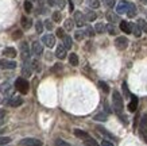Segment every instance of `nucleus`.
Masks as SVG:
<instances>
[{"mask_svg": "<svg viewBox=\"0 0 147 146\" xmlns=\"http://www.w3.org/2000/svg\"><path fill=\"white\" fill-rule=\"evenodd\" d=\"M112 103H113V110L119 115L121 120H124V123H127V119L123 118V97L117 91H113L112 93Z\"/></svg>", "mask_w": 147, "mask_h": 146, "instance_id": "f257e3e1", "label": "nucleus"}, {"mask_svg": "<svg viewBox=\"0 0 147 146\" xmlns=\"http://www.w3.org/2000/svg\"><path fill=\"white\" fill-rule=\"evenodd\" d=\"M15 88H16L18 92L26 95L28 92V89H30V85H28V81L24 77H18L16 81H15Z\"/></svg>", "mask_w": 147, "mask_h": 146, "instance_id": "f03ea898", "label": "nucleus"}, {"mask_svg": "<svg viewBox=\"0 0 147 146\" xmlns=\"http://www.w3.org/2000/svg\"><path fill=\"white\" fill-rule=\"evenodd\" d=\"M138 128H139V135L144 139L146 133H147V112L142 115V118H140V120H139V123H138Z\"/></svg>", "mask_w": 147, "mask_h": 146, "instance_id": "7ed1b4c3", "label": "nucleus"}, {"mask_svg": "<svg viewBox=\"0 0 147 146\" xmlns=\"http://www.w3.org/2000/svg\"><path fill=\"white\" fill-rule=\"evenodd\" d=\"M30 48H28V45L27 42H22L20 45V54H22V61L23 64H28L30 62Z\"/></svg>", "mask_w": 147, "mask_h": 146, "instance_id": "20e7f679", "label": "nucleus"}, {"mask_svg": "<svg viewBox=\"0 0 147 146\" xmlns=\"http://www.w3.org/2000/svg\"><path fill=\"white\" fill-rule=\"evenodd\" d=\"M22 146H42V141L36 139V138H24L22 141L19 142Z\"/></svg>", "mask_w": 147, "mask_h": 146, "instance_id": "39448f33", "label": "nucleus"}, {"mask_svg": "<svg viewBox=\"0 0 147 146\" xmlns=\"http://www.w3.org/2000/svg\"><path fill=\"white\" fill-rule=\"evenodd\" d=\"M73 22L76 23L78 27H82L85 26V23H86V19H85V15L81 11H76L74 12V20Z\"/></svg>", "mask_w": 147, "mask_h": 146, "instance_id": "423d86ee", "label": "nucleus"}, {"mask_svg": "<svg viewBox=\"0 0 147 146\" xmlns=\"http://www.w3.org/2000/svg\"><path fill=\"white\" fill-rule=\"evenodd\" d=\"M0 68L1 69H15L16 68V61L3 58V60H0Z\"/></svg>", "mask_w": 147, "mask_h": 146, "instance_id": "0eeeda50", "label": "nucleus"}, {"mask_svg": "<svg viewBox=\"0 0 147 146\" xmlns=\"http://www.w3.org/2000/svg\"><path fill=\"white\" fill-rule=\"evenodd\" d=\"M115 46L119 50H124L127 46H128V39L125 37H117L115 39Z\"/></svg>", "mask_w": 147, "mask_h": 146, "instance_id": "6e6552de", "label": "nucleus"}, {"mask_svg": "<svg viewBox=\"0 0 147 146\" xmlns=\"http://www.w3.org/2000/svg\"><path fill=\"white\" fill-rule=\"evenodd\" d=\"M128 7H129V1L121 0V1H119V3H117V5H116V12H117V14H127Z\"/></svg>", "mask_w": 147, "mask_h": 146, "instance_id": "1a4fd4ad", "label": "nucleus"}, {"mask_svg": "<svg viewBox=\"0 0 147 146\" xmlns=\"http://www.w3.org/2000/svg\"><path fill=\"white\" fill-rule=\"evenodd\" d=\"M42 42L45 43V46L47 48H53L54 45H55V37L53 34H46V35L42 37Z\"/></svg>", "mask_w": 147, "mask_h": 146, "instance_id": "9d476101", "label": "nucleus"}, {"mask_svg": "<svg viewBox=\"0 0 147 146\" xmlns=\"http://www.w3.org/2000/svg\"><path fill=\"white\" fill-rule=\"evenodd\" d=\"M31 53L35 54V56H40V54L43 53V46H42V43H40V42L35 41V42L32 43V46H31Z\"/></svg>", "mask_w": 147, "mask_h": 146, "instance_id": "9b49d317", "label": "nucleus"}, {"mask_svg": "<svg viewBox=\"0 0 147 146\" xmlns=\"http://www.w3.org/2000/svg\"><path fill=\"white\" fill-rule=\"evenodd\" d=\"M55 56H57V58H59V60H63V58L66 57V49H65L63 45H58L57 46V49H55Z\"/></svg>", "mask_w": 147, "mask_h": 146, "instance_id": "f8f14e48", "label": "nucleus"}, {"mask_svg": "<svg viewBox=\"0 0 147 146\" xmlns=\"http://www.w3.org/2000/svg\"><path fill=\"white\" fill-rule=\"evenodd\" d=\"M138 97L134 96V95H131V102L128 104V111L129 112H135V111L138 110Z\"/></svg>", "mask_w": 147, "mask_h": 146, "instance_id": "ddd939ff", "label": "nucleus"}, {"mask_svg": "<svg viewBox=\"0 0 147 146\" xmlns=\"http://www.w3.org/2000/svg\"><path fill=\"white\" fill-rule=\"evenodd\" d=\"M11 89H12V85L9 84V83H1L0 84V93L1 95H9L11 93Z\"/></svg>", "mask_w": 147, "mask_h": 146, "instance_id": "4468645a", "label": "nucleus"}, {"mask_svg": "<svg viewBox=\"0 0 147 146\" xmlns=\"http://www.w3.org/2000/svg\"><path fill=\"white\" fill-rule=\"evenodd\" d=\"M7 104L11 107H19L23 104V99L22 97H11L9 100H7Z\"/></svg>", "mask_w": 147, "mask_h": 146, "instance_id": "2eb2a0df", "label": "nucleus"}, {"mask_svg": "<svg viewBox=\"0 0 147 146\" xmlns=\"http://www.w3.org/2000/svg\"><path fill=\"white\" fill-rule=\"evenodd\" d=\"M131 29H132V23L125 22V20H121L120 22V30L125 34H131Z\"/></svg>", "mask_w": 147, "mask_h": 146, "instance_id": "dca6fc26", "label": "nucleus"}, {"mask_svg": "<svg viewBox=\"0 0 147 146\" xmlns=\"http://www.w3.org/2000/svg\"><path fill=\"white\" fill-rule=\"evenodd\" d=\"M22 75L24 76V77H30V76L32 75V68H31V65H30V62H28V64H23Z\"/></svg>", "mask_w": 147, "mask_h": 146, "instance_id": "f3484780", "label": "nucleus"}, {"mask_svg": "<svg viewBox=\"0 0 147 146\" xmlns=\"http://www.w3.org/2000/svg\"><path fill=\"white\" fill-rule=\"evenodd\" d=\"M3 56H4V57H8V58H15L16 57V49L5 48L4 50H3Z\"/></svg>", "mask_w": 147, "mask_h": 146, "instance_id": "a211bd4d", "label": "nucleus"}, {"mask_svg": "<svg viewBox=\"0 0 147 146\" xmlns=\"http://www.w3.org/2000/svg\"><path fill=\"white\" fill-rule=\"evenodd\" d=\"M97 131L100 134H102V135H105V137L108 138V139H113V141H115L116 138H115V135H113V134L112 133H109V131H108V130H105V128L104 127H101V126H97Z\"/></svg>", "mask_w": 147, "mask_h": 146, "instance_id": "6ab92c4d", "label": "nucleus"}, {"mask_svg": "<svg viewBox=\"0 0 147 146\" xmlns=\"http://www.w3.org/2000/svg\"><path fill=\"white\" fill-rule=\"evenodd\" d=\"M20 24H22V27L24 29V30H28L32 24V20L30 18H27V16H22V19H20Z\"/></svg>", "mask_w": 147, "mask_h": 146, "instance_id": "aec40b11", "label": "nucleus"}, {"mask_svg": "<svg viewBox=\"0 0 147 146\" xmlns=\"http://www.w3.org/2000/svg\"><path fill=\"white\" fill-rule=\"evenodd\" d=\"M74 135L78 137V138H81V139L89 138V134L86 133V131H84V130H80V128H76V130H74Z\"/></svg>", "mask_w": 147, "mask_h": 146, "instance_id": "412c9836", "label": "nucleus"}, {"mask_svg": "<svg viewBox=\"0 0 147 146\" xmlns=\"http://www.w3.org/2000/svg\"><path fill=\"white\" fill-rule=\"evenodd\" d=\"M136 12H138V10H136L135 4H132V3H129L128 11H127V16H129V18H134L135 15H136Z\"/></svg>", "mask_w": 147, "mask_h": 146, "instance_id": "4be33fe9", "label": "nucleus"}, {"mask_svg": "<svg viewBox=\"0 0 147 146\" xmlns=\"http://www.w3.org/2000/svg\"><path fill=\"white\" fill-rule=\"evenodd\" d=\"M73 27H74V22H73V19H66L65 23H63V30L70 31V30H73Z\"/></svg>", "mask_w": 147, "mask_h": 146, "instance_id": "5701e85b", "label": "nucleus"}, {"mask_svg": "<svg viewBox=\"0 0 147 146\" xmlns=\"http://www.w3.org/2000/svg\"><path fill=\"white\" fill-rule=\"evenodd\" d=\"M93 119L98 120V122H105V120L108 119V115L105 112H98V114H96V115L93 116Z\"/></svg>", "mask_w": 147, "mask_h": 146, "instance_id": "b1692460", "label": "nucleus"}, {"mask_svg": "<svg viewBox=\"0 0 147 146\" xmlns=\"http://www.w3.org/2000/svg\"><path fill=\"white\" fill-rule=\"evenodd\" d=\"M69 62H70V65H73V67H77L78 65V56L76 53H71L69 56Z\"/></svg>", "mask_w": 147, "mask_h": 146, "instance_id": "393cba45", "label": "nucleus"}, {"mask_svg": "<svg viewBox=\"0 0 147 146\" xmlns=\"http://www.w3.org/2000/svg\"><path fill=\"white\" fill-rule=\"evenodd\" d=\"M85 15V19L86 20H89V22H93V20H96V18H97V15L93 12V11H86V14H84Z\"/></svg>", "mask_w": 147, "mask_h": 146, "instance_id": "a878e982", "label": "nucleus"}, {"mask_svg": "<svg viewBox=\"0 0 147 146\" xmlns=\"http://www.w3.org/2000/svg\"><path fill=\"white\" fill-rule=\"evenodd\" d=\"M62 39H63V46H65V49H66V50H69V49L71 48V45H73V42H71V38L69 35H65Z\"/></svg>", "mask_w": 147, "mask_h": 146, "instance_id": "bb28decb", "label": "nucleus"}, {"mask_svg": "<svg viewBox=\"0 0 147 146\" xmlns=\"http://www.w3.org/2000/svg\"><path fill=\"white\" fill-rule=\"evenodd\" d=\"M105 31V24H102L101 22L96 23V26H94V33H97V34H102Z\"/></svg>", "mask_w": 147, "mask_h": 146, "instance_id": "cd10ccee", "label": "nucleus"}, {"mask_svg": "<svg viewBox=\"0 0 147 146\" xmlns=\"http://www.w3.org/2000/svg\"><path fill=\"white\" fill-rule=\"evenodd\" d=\"M86 4H88V7H90V8H98L100 7V1L98 0H86Z\"/></svg>", "mask_w": 147, "mask_h": 146, "instance_id": "c85d7f7f", "label": "nucleus"}, {"mask_svg": "<svg viewBox=\"0 0 147 146\" xmlns=\"http://www.w3.org/2000/svg\"><path fill=\"white\" fill-rule=\"evenodd\" d=\"M107 19L109 20L111 23H116L119 22V16L116 14H112V12H107Z\"/></svg>", "mask_w": 147, "mask_h": 146, "instance_id": "c756f323", "label": "nucleus"}, {"mask_svg": "<svg viewBox=\"0 0 147 146\" xmlns=\"http://www.w3.org/2000/svg\"><path fill=\"white\" fill-rule=\"evenodd\" d=\"M138 26H139V29H140V31L147 33V22L144 20V19H139V20H138Z\"/></svg>", "mask_w": 147, "mask_h": 146, "instance_id": "7c9ffc66", "label": "nucleus"}, {"mask_svg": "<svg viewBox=\"0 0 147 146\" xmlns=\"http://www.w3.org/2000/svg\"><path fill=\"white\" fill-rule=\"evenodd\" d=\"M131 33H132V34H134L135 37H140L142 35V31H140V29H139V26L138 24H132V29H131Z\"/></svg>", "mask_w": 147, "mask_h": 146, "instance_id": "2f4dec72", "label": "nucleus"}, {"mask_svg": "<svg viewBox=\"0 0 147 146\" xmlns=\"http://www.w3.org/2000/svg\"><path fill=\"white\" fill-rule=\"evenodd\" d=\"M84 142H85V146H100L97 143V142L94 141L93 138H86V139H84Z\"/></svg>", "mask_w": 147, "mask_h": 146, "instance_id": "473e14b6", "label": "nucleus"}, {"mask_svg": "<svg viewBox=\"0 0 147 146\" xmlns=\"http://www.w3.org/2000/svg\"><path fill=\"white\" fill-rule=\"evenodd\" d=\"M105 30H107L108 34H111V35H115L116 34V29H115V26H113V23L107 24V26H105Z\"/></svg>", "mask_w": 147, "mask_h": 146, "instance_id": "72a5a7b5", "label": "nucleus"}, {"mask_svg": "<svg viewBox=\"0 0 147 146\" xmlns=\"http://www.w3.org/2000/svg\"><path fill=\"white\" fill-rule=\"evenodd\" d=\"M98 87L104 91V93H109V87L107 85L105 81H98Z\"/></svg>", "mask_w": 147, "mask_h": 146, "instance_id": "f704fd0d", "label": "nucleus"}, {"mask_svg": "<svg viewBox=\"0 0 147 146\" xmlns=\"http://www.w3.org/2000/svg\"><path fill=\"white\" fill-rule=\"evenodd\" d=\"M11 141H12V139H11V137H0V146L8 145Z\"/></svg>", "mask_w": 147, "mask_h": 146, "instance_id": "c9c22d12", "label": "nucleus"}, {"mask_svg": "<svg viewBox=\"0 0 147 146\" xmlns=\"http://www.w3.org/2000/svg\"><path fill=\"white\" fill-rule=\"evenodd\" d=\"M24 11H26L27 14L32 11V3L30 0H26V1H24Z\"/></svg>", "mask_w": 147, "mask_h": 146, "instance_id": "e433bc0d", "label": "nucleus"}, {"mask_svg": "<svg viewBox=\"0 0 147 146\" xmlns=\"http://www.w3.org/2000/svg\"><path fill=\"white\" fill-rule=\"evenodd\" d=\"M121 88H123V92H124V97H131V92H129V89H128V85H127V83H123Z\"/></svg>", "mask_w": 147, "mask_h": 146, "instance_id": "4c0bfd02", "label": "nucleus"}, {"mask_svg": "<svg viewBox=\"0 0 147 146\" xmlns=\"http://www.w3.org/2000/svg\"><path fill=\"white\" fill-rule=\"evenodd\" d=\"M84 37H85L84 31L78 30V31H76V33H74V38H76L77 41H82V39H84Z\"/></svg>", "mask_w": 147, "mask_h": 146, "instance_id": "58836bf2", "label": "nucleus"}, {"mask_svg": "<svg viewBox=\"0 0 147 146\" xmlns=\"http://www.w3.org/2000/svg\"><path fill=\"white\" fill-rule=\"evenodd\" d=\"M54 145H55V146H70L66 141H63V139H59V138L54 141Z\"/></svg>", "mask_w": 147, "mask_h": 146, "instance_id": "ea45409f", "label": "nucleus"}, {"mask_svg": "<svg viewBox=\"0 0 147 146\" xmlns=\"http://www.w3.org/2000/svg\"><path fill=\"white\" fill-rule=\"evenodd\" d=\"M35 30H36L38 34H40V33L43 31V23L40 22V20H38V22L35 23Z\"/></svg>", "mask_w": 147, "mask_h": 146, "instance_id": "a19ab883", "label": "nucleus"}, {"mask_svg": "<svg viewBox=\"0 0 147 146\" xmlns=\"http://www.w3.org/2000/svg\"><path fill=\"white\" fill-rule=\"evenodd\" d=\"M84 33H85V35H88V37H93V35H94V30H93V29H92L90 26L86 27Z\"/></svg>", "mask_w": 147, "mask_h": 146, "instance_id": "79ce46f5", "label": "nucleus"}, {"mask_svg": "<svg viewBox=\"0 0 147 146\" xmlns=\"http://www.w3.org/2000/svg\"><path fill=\"white\" fill-rule=\"evenodd\" d=\"M53 22H59L61 20V14H59V11H55V12H53Z\"/></svg>", "mask_w": 147, "mask_h": 146, "instance_id": "37998d69", "label": "nucleus"}, {"mask_svg": "<svg viewBox=\"0 0 147 146\" xmlns=\"http://www.w3.org/2000/svg\"><path fill=\"white\" fill-rule=\"evenodd\" d=\"M104 4L107 5L108 8H113V7H115V0H104Z\"/></svg>", "mask_w": 147, "mask_h": 146, "instance_id": "c03bdc74", "label": "nucleus"}, {"mask_svg": "<svg viewBox=\"0 0 147 146\" xmlns=\"http://www.w3.org/2000/svg\"><path fill=\"white\" fill-rule=\"evenodd\" d=\"M5 115H7L5 110H0V126H1V124H3V122H4Z\"/></svg>", "mask_w": 147, "mask_h": 146, "instance_id": "a18cd8bd", "label": "nucleus"}, {"mask_svg": "<svg viewBox=\"0 0 147 146\" xmlns=\"http://www.w3.org/2000/svg\"><path fill=\"white\" fill-rule=\"evenodd\" d=\"M57 37L58 38H63L65 37V30L63 29H57Z\"/></svg>", "mask_w": 147, "mask_h": 146, "instance_id": "49530a36", "label": "nucleus"}, {"mask_svg": "<svg viewBox=\"0 0 147 146\" xmlns=\"http://www.w3.org/2000/svg\"><path fill=\"white\" fill-rule=\"evenodd\" d=\"M45 27L47 29V30H53V22L51 20H45Z\"/></svg>", "mask_w": 147, "mask_h": 146, "instance_id": "de8ad7c7", "label": "nucleus"}, {"mask_svg": "<svg viewBox=\"0 0 147 146\" xmlns=\"http://www.w3.org/2000/svg\"><path fill=\"white\" fill-rule=\"evenodd\" d=\"M65 3H66L65 0H57V1H55V4L59 7V10H62L63 7H65Z\"/></svg>", "mask_w": 147, "mask_h": 146, "instance_id": "09e8293b", "label": "nucleus"}, {"mask_svg": "<svg viewBox=\"0 0 147 146\" xmlns=\"http://www.w3.org/2000/svg\"><path fill=\"white\" fill-rule=\"evenodd\" d=\"M31 68L32 69H35V71H39V64H38L36 60H34V61L31 62Z\"/></svg>", "mask_w": 147, "mask_h": 146, "instance_id": "8fccbe9b", "label": "nucleus"}, {"mask_svg": "<svg viewBox=\"0 0 147 146\" xmlns=\"http://www.w3.org/2000/svg\"><path fill=\"white\" fill-rule=\"evenodd\" d=\"M20 37H22V31H15V33L12 34V38H13V39H19Z\"/></svg>", "mask_w": 147, "mask_h": 146, "instance_id": "3c124183", "label": "nucleus"}, {"mask_svg": "<svg viewBox=\"0 0 147 146\" xmlns=\"http://www.w3.org/2000/svg\"><path fill=\"white\" fill-rule=\"evenodd\" d=\"M100 146H113V143L109 141H107V139H102L101 143H100Z\"/></svg>", "mask_w": 147, "mask_h": 146, "instance_id": "603ef678", "label": "nucleus"}, {"mask_svg": "<svg viewBox=\"0 0 147 146\" xmlns=\"http://www.w3.org/2000/svg\"><path fill=\"white\" fill-rule=\"evenodd\" d=\"M67 3H69V11H70V12H73V11H74V5H73V1H71V0H69Z\"/></svg>", "mask_w": 147, "mask_h": 146, "instance_id": "864d4df0", "label": "nucleus"}, {"mask_svg": "<svg viewBox=\"0 0 147 146\" xmlns=\"http://www.w3.org/2000/svg\"><path fill=\"white\" fill-rule=\"evenodd\" d=\"M55 1H57V0H47V4H49L50 7H53V5H55Z\"/></svg>", "mask_w": 147, "mask_h": 146, "instance_id": "5fc2aeb1", "label": "nucleus"}, {"mask_svg": "<svg viewBox=\"0 0 147 146\" xmlns=\"http://www.w3.org/2000/svg\"><path fill=\"white\" fill-rule=\"evenodd\" d=\"M4 131H5V130H4V128H0V135H1V134H3V133H4Z\"/></svg>", "mask_w": 147, "mask_h": 146, "instance_id": "6e6d98bb", "label": "nucleus"}, {"mask_svg": "<svg viewBox=\"0 0 147 146\" xmlns=\"http://www.w3.org/2000/svg\"><path fill=\"white\" fill-rule=\"evenodd\" d=\"M140 1H142L143 4H147V0H140Z\"/></svg>", "mask_w": 147, "mask_h": 146, "instance_id": "4d7b16f0", "label": "nucleus"}, {"mask_svg": "<svg viewBox=\"0 0 147 146\" xmlns=\"http://www.w3.org/2000/svg\"><path fill=\"white\" fill-rule=\"evenodd\" d=\"M144 141L147 142V133H146V137H144Z\"/></svg>", "mask_w": 147, "mask_h": 146, "instance_id": "13d9d810", "label": "nucleus"}]
</instances>
